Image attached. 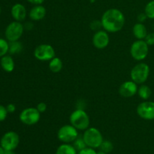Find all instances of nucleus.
Masks as SVG:
<instances>
[{
	"label": "nucleus",
	"mask_w": 154,
	"mask_h": 154,
	"mask_svg": "<svg viewBox=\"0 0 154 154\" xmlns=\"http://www.w3.org/2000/svg\"><path fill=\"white\" fill-rule=\"evenodd\" d=\"M0 14H1V7H0Z\"/></svg>",
	"instance_id": "38"
},
{
	"label": "nucleus",
	"mask_w": 154,
	"mask_h": 154,
	"mask_svg": "<svg viewBox=\"0 0 154 154\" xmlns=\"http://www.w3.org/2000/svg\"><path fill=\"white\" fill-rule=\"evenodd\" d=\"M144 41L146 42V43L149 45V46H151V45H154V32L149 33L147 35V36L144 38Z\"/></svg>",
	"instance_id": "28"
},
{
	"label": "nucleus",
	"mask_w": 154,
	"mask_h": 154,
	"mask_svg": "<svg viewBox=\"0 0 154 154\" xmlns=\"http://www.w3.org/2000/svg\"><path fill=\"white\" fill-rule=\"evenodd\" d=\"M57 138L60 141L66 144L74 142L78 138V129L72 124L65 125L59 129Z\"/></svg>",
	"instance_id": "6"
},
{
	"label": "nucleus",
	"mask_w": 154,
	"mask_h": 154,
	"mask_svg": "<svg viewBox=\"0 0 154 154\" xmlns=\"http://www.w3.org/2000/svg\"><path fill=\"white\" fill-rule=\"evenodd\" d=\"M84 141L87 147L96 149L99 148L103 140V136L98 129L94 127L88 128L84 132L83 135Z\"/></svg>",
	"instance_id": "3"
},
{
	"label": "nucleus",
	"mask_w": 154,
	"mask_h": 154,
	"mask_svg": "<svg viewBox=\"0 0 154 154\" xmlns=\"http://www.w3.org/2000/svg\"><path fill=\"white\" fill-rule=\"evenodd\" d=\"M1 66L3 70L6 72H12L14 69V61L13 58L9 55H5L1 57Z\"/></svg>",
	"instance_id": "17"
},
{
	"label": "nucleus",
	"mask_w": 154,
	"mask_h": 154,
	"mask_svg": "<svg viewBox=\"0 0 154 154\" xmlns=\"http://www.w3.org/2000/svg\"><path fill=\"white\" fill-rule=\"evenodd\" d=\"M144 13L147 15V18L154 19V0L149 2L145 6Z\"/></svg>",
	"instance_id": "22"
},
{
	"label": "nucleus",
	"mask_w": 154,
	"mask_h": 154,
	"mask_svg": "<svg viewBox=\"0 0 154 154\" xmlns=\"http://www.w3.org/2000/svg\"><path fill=\"white\" fill-rule=\"evenodd\" d=\"M34 57L39 61H50L55 57V50L51 45L42 44L35 49Z\"/></svg>",
	"instance_id": "8"
},
{
	"label": "nucleus",
	"mask_w": 154,
	"mask_h": 154,
	"mask_svg": "<svg viewBox=\"0 0 154 154\" xmlns=\"http://www.w3.org/2000/svg\"><path fill=\"white\" fill-rule=\"evenodd\" d=\"M137 114L144 120H154V102L145 101L140 103L137 107Z\"/></svg>",
	"instance_id": "11"
},
{
	"label": "nucleus",
	"mask_w": 154,
	"mask_h": 154,
	"mask_svg": "<svg viewBox=\"0 0 154 154\" xmlns=\"http://www.w3.org/2000/svg\"><path fill=\"white\" fill-rule=\"evenodd\" d=\"M49 69L54 73H58L63 69V62L59 57H54L50 60Z\"/></svg>",
	"instance_id": "18"
},
{
	"label": "nucleus",
	"mask_w": 154,
	"mask_h": 154,
	"mask_svg": "<svg viewBox=\"0 0 154 154\" xmlns=\"http://www.w3.org/2000/svg\"><path fill=\"white\" fill-rule=\"evenodd\" d=\"M138 84L132 81H125L119 88V93L125 98H130L138 93Z\"/></svg>",
	"instance_id": "13"
},
{
	"label": "nucleus",
	"mask_w": 154,
	"mask_h": 154,
	"mask_svg": "<svg viewBox=\"0 0 154 154\" xmlns=\"http://www.w3.org/2000/svg\"><path fill=\"white\" fill-rule=\"evenodd\" d=\"M4 152H5V150L3 149V147L0 145V154H4Z\"/></svg>",
	"instance_id": "36"
},
{
	"label": "nucleus",
	"mask_w": 154,
	"mask_h": 154,
	"mask_svg": "<svg viewBox=\"0 0 154 154\" xmlns=\"http://www.w3.org/2000/svg\"><path fill=\"white\" fill-rule=\"evenodd\" d=\"M149 45L144 40H137L133 42L130 48V54L132 58L138 61L144 60L148 55Z\"/></svg>",
	"instance_id": "5"
},
{
	"label": "nucleus",
	"mask_w": 154,
	"mask_h": 154,
	"mask_svg": "<svg viewBox=\"0 0 154 154\" xmlns=\"http://www.w3.org/2000/svg\"><path fill=\"white\" fill-rule=\"evenodd\" d=\"M9 51V44L6 40L0 38V57H2L7 54Z\"/></svg>",
	"instance_id": "23"
},
{
	"label": "nucleus",
	"mask_w": 154,
	"mask_h": 154,
	"mask_svg": "<svg viewBox=\"0 0 154 154\" xmlns=\"http://www.w3.org/2000/svg\"><path fill=\"white\" fill-rule=\"evenodd\" d=\"M24 32V26L18 21H14L8 24L6 27L5 38L8 42H16L18 41L23 35Z\"/></svg>",
	"instance_id": "7"
},
{
	"label": "nucleus",
	"mask_w": 154,
	"mask_h": 154,
	"mask_svg": "<svg viewBox=\"0 0 154 154\" xmlns=\"http://www.w3.org/2000/svg\"><path fill=\"white\" fill-rule=\"evenodd\" d=\"M125 17L121 11L117 8H110L102 14L101 22L102 28L108 32H117L124 26Z\"/></svg>",
	"instance_id": "1"
},
{
	"label": "nucleus",
	"mask_w": 154,
	"mask_h": 154,
	"mask_svg": "<svg viewBox=\"0 0 154 154\" xmlns=\"http://www.w3.org/2000/svg\"><path fill=\"white\" fill-rule=\"evenodd\" d=\"M73 146L77 150H78V151H80V150H83V149L87 147V144H86L85 141H84V138H77V139L74 141Z\"/></svg>",
	"instance_id": "25"
},
{
	"label": "nucleus",
	"mask_w": 154,
	"mask_h": 154,
	"mask_svg": "<svg viewBox=\"0 0 154 154\" xmlns=\"http://www.w3.org/2000/svg\"><path fill=\"white\" fill-rule=\"evenodd\" d=\"M99 148H100V150H102L107 153H109L114 149V145L110 141H103Z\"/></svg>",
	"instance_id": "24"
},
{
	"label": "nucleus",
	"mask_w": 154,
	"mask_h": 154,
	"mask_svg": "<svg viewBox=\"0 0 154 154\" xmlns=\"http://www.w3.org/2000/svg\"><path fill=\"white\" fill-rule=\"evenodd\" d=\"M23 26H24V29H26L28 30L32 29L33 28V26H34V25H33L32 23H29V22H27Z\"/></svg>",
	"instance_id": "34"
},
{
	"label": "nucleus",
	"mask_w": 154,
	"mask_h": 154,
	"mask_svg": "<svg viewBox=\"0 0 154 154\" xmlns=\"http://www.w3.org/2000/svg\"><path fill=\"white\" fill-rule=\"evenodd\" d=\"M56 154H77V150L73 145L64 143L57 148Z\"/></svg>",
	"instance_id": "19"
},
{
	"label": "nucleus",
	"mask_w": 154,
	"mask_h": 154,
	"mask_svg": "<svg viewBox=\"0 0 154 154\" xmlns=\"http://www.w3.org/2000/svg\"><path fill=\"white\" fill-rule=\"evenodd\" d=\"M97 152H96V150L93 148H91V147H85L83 150H80L78 152V154H96Z\"/></svg>",
	"instance_id": "29"
},
{
	"label": "nucleus",
	"mask_w": 154,
	"mask_h": 154,
	"mask_svg": "<svg viewBox=\"0 0 154 154\" xmlns=\"http://www.w3.org/2000/svg\"><path fill=\"white\" fill-rule=\"evenodd\" d=\"M8 111L6 109V107L0 105V122L4 121L6 119L8 115Z\"/></svg>",
	"instance_id": "26"
},
{
	"label": "nucleus",
	"mask_w": 154,
	"mask_h": 154,
	"mask_svg": "<svg viewBox=\"0 0 154 154\" xmlns=\"http://www.w3.org/2000/svg\"><path fill=\"white\" fill-rule=\"evenodd\" d=\"M149 75H150V67L148 65L144 63H138L134 66L130 73L131 79L137 84H142L146 82Z\"/></svg>",
	"instance_id": "4"
},
{
	"label": "nucleus",
	"mask_w": 154,
	"mask_h": 154,
	"mask_svg": "<svg viewBox=\"0 0 154 154\" xmlns=\"http://www.w3.org/2000/svg\"><path fill=\"white\" fill-rule=\"evenodd\" d=\"M23 49V46L20 42L18 41L16 42H12L9 44V52L11 54H18Z\"/></svg>",
	"instance_id": "21"
},
{
	"label": "nucleus",
	"mask_w": 154,
	"mask_h": 154,
	"mask_svg": "<svg viewBox=\"0 0 154 154\" xmlns=\"http://www.w3.org/2000/svg\"><path fill=\"white\" fill-rule=\"evenodd\" d=\"M36 108H37L38 111L42 114V113L45 112L47 111V108H48V105H47L46 103L45 102H39L38 104L36 106Z\"/></svg>",
	"instance_id": "30"
},
{
	"label": "nucleus",
	"mask_w": 154,
	"mask_h": 154,
	"mask_svg": "<svg viewBox=\"0 0 154 154\" xmlns=\"http://www.w3.org/2000/svg\"><path fill=\"white\" fill-rule=\"evenodd\" d=\"M96 154H108V153H105V152H104V151H102V150H100V151L97 152Z\"/></svg>",
	"instance_id": "37"
},
{
	"label": "nucleus",
	"mask_w": 154,
	"mask_h": 154,
	"mask_svg": "<svg viewBox=\"0 0 154 154\" xmlns=\"http://www.w3.org/2000/svg\"><path fill=\"white\" fill-rule=\"evenodd\" d=\"M46 8L42 5H35L34 7L32 8L29 14V16L32 20L38 21L44 19L45 17L46 16Z\"/></svg>",
	"instance_id": "15"
},
{
	"label": "nucleus",
	"mask_w": 154,
	"mask_h": 154,
	"mask_svg": "<svg viewBox=\"0 0 154 154\" xmlns=\"http://www.w3.org/2000/svg\"><path fill=\"white\" fill-rule=\"evenodd\" d=\"M41 119V113L36 108H27L21 111L20 120L23 124L32 126L36 124Z\"/></svg>",
	"instance_id": "9"
},
{
	"label": "nucleus",
	"mask_w": 154,
	"mask_h": 154,
	"mask_svg": "<svg viewBox=\"0 0 154 154\" xmlns=\"http://www.w3.org/2000/svg\"><path fill=\"white\" fill-rule=\"evenodd\" d=\"M109 42V35L105 30H99L93 35V45L97 49H105L108 47Z\"/></svg>",
	"instance_id": "12"
},
{
	"label": "nucleus",
	"mask_w": 154,
	"mask_h": 154,
	"mask_svg": "<svg viewBox=\"0 0 154 154\" xmlns=\"http://www.w3.org/2000/svg\"><path fill=\"white\" fill-rule=\"evenodd\" d=\"M151 90L150 87L147 85H141L138 89V94L141 99L143 100H147L151 96Z\"/></svg>",
	"instance_id": "20"
},
{
	"label": "nucleus",
	"mask_w": 154,
	"mask_h": 154,
	"mask_svg": "<svg viewBox=\"0 0 154 154\" xmlns=\"http://www.w3.org/2000/svg\"><path fill=\"white\" fill-rule=\"evenodd\" d=\"M137 18H138V22L143 23L144 21L146 20V19L147 18V15H146L145 13H141V14H138V17Z\"/></svg>",
	"instance_id": "32"
},
{
	"label": "nucleus",
	"mask_w": 154,
	"mask_h": 154,
	"mask_svg": "<svg viewBox=\"0 0 154 154\" xmlns=\"http://www.w3.org/2000/svg\"><path fill=\"white\" fill-rule=\"evenodd\" d=\"M20 143L19 135L17 132L10 131L2 137L0 145L5 150H14Z\"/></svg>",
	"instance_id": "10"
},
{
	"label": "nucleus",
	"mask_w": 154,
	"mask_h": 154,
	"mask_svg": "<svg viewBox=\"0 0 154 154\" xmlns=\"http://www.w3.org/2000/svg\"><path fill=\"white\" fill-rule=\"evenodd\" d=\"M132 32L134 36L138 40H144L147 35L148 34L147 31L146 26L142 23H137L134 25L132 29Z\"/></svg>",
	"instance_id": "16"
},
{
	"label": "nucleus",
	"mask_w": 154,
	"mask_h": 154,
	"mask_svg": "<svg viewBox=\"0 0 154 154\" xmlns=\"http://www.w3.org/2000/svg\"><path fill=\"white\" fill-rule=\"evenodd\" d=\"M11 13L12 17L15 20V21H18V22H22L23 20H24L27 14L25 6L23 5L20 3H17L14 5L11 10Z\"/></svg>",
	"instance_id": "14"
},
{
	"label": "nucleus",
	"mask_w": 154,
	"mask_h": 154,
	"mask_svg": "<svg viewBox=\"0 0 154 154\" xmlns=\"http://www.w3.org/2000/svg\"><path fill=\"white\" fill-rule=\"evenodd\" d=\"M90 27H91V29L93 30H95V31H99V30H100V28L101 27H102V22H101V20H94L93 21V22L90 23Z\"/></svg>",
	"instance_id": "27"
},
{
	"label": "nucleus",
	"mask_w": 154,
	"mask_h": 154,
	"mask_svg": "<svg viewBox=\"0 0 154 154\" xmlns=\"http://www.w3.org/2000/svg\"><path fill=\"white\" fill-rule=\"evenodd\" d=\"M4 154H16L14 150H5Z\"/></svg>",
	"instance_id": "35"
},
{
	"label": "nucleus",
	"mask_w": 154,
	"mask_h": 154,
	"mask_svg": "<svg viewBox=\"0 0 154 154\" xmlns=\"http://www.w3.org/2000/svg\"><path fill=\"white\" fill-rule=\"evenodd\" d=\"M70 123L78 130H86L90 126V117L85 111L77 109L71 114L69 117Z\"/></svg>",
	"instance_id": "2"
},
{
	"label": "nucleus",
	"mask_w": 154,
	"mask_h": 154,
	"mask_svg": "<svg viewBox=\"0 0 154 154\" xmlns=\"http://www.w3.org/2000/svg\"><path fill=\"white\" fill-rule=\"evenodd\" d=\"M27 1L31 4L37 5H42L45 2V0H27Z\"/></svg>",
	"instance_id": "33"
},
{
	"label": "nucleus",
	"mask_w": 154,
	"mask_h": 154,
	"mask_svg": "<svg viewBox=\"0 0 154 154\" xmlns=\"http://www.w3.org/2000/svg\"><path fill=\"white\" fill-rule=\"evenodd\" d=\"M6 109H7L8 112V113H14L16 111V106L14 104H8L6 106Z\"/></svg>",
	"instance_id": "31"
}]
</instances>
